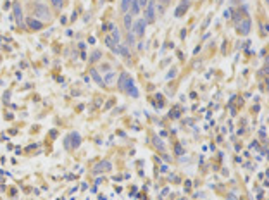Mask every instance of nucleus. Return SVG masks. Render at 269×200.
Masks as SVG:
<instances>
[{"instance_id": "nucleus-5", "label": "nucleus", "mask_w": 269, "mask_h": 200, "mask_svg": "<svg viewBox=\"0 0 269 200\" xmlns=\"http://www.w3.org/2000/svg\"><path fill=\"white\" fill-rule=\"evenodd\" d=\"M238 31H240V33H243V35H247V33L250 31V19L242 21V22L238 24Z\"/></svg>"}, {"instance_id": "nucleus-12", "label": "nucleus", "mask_w": 269, "mask_h": 200, "mask_svg": "<svg viewBox=\"0 0 269 200\" xmlns=\"http://www.w3.org/2000/svg\"><path fill=\"white\" fill-rule=\"evenodd\" d=\"M112 38L119 43V38H121V36H119V31H117V29H112Z\"/></svg>"}, {"instance_id": "nucleus-10", "label": "nucleus", "mask_w": 269, "mask_h": 200, "mask_svg": "<svg viewBox=\"0 0 269 200\" xmlns=\"http://www.w3.org/2000/svg\"><path fill=\"white\" fill-rule=\"evenodd\" d=\"M91 76H93V79H95V81H97L98 85H104V79H102V78L98 76V73H97V71H91Z\"/></svg>"}, {"instance_id": "nucleus-17", "label": "nucleus", "mask_w": 269, "mask_h": 200, "mask_svg": "<svg viewBox=\"0 0 269 200\" xmlns=\"http://www.w3.org/2000/svg\"><path fill=\"white\" fill-rule=\"evenodd\" d=\"M159 2H161V3H164V5H166V3H169V0H159Z\"/></svg>"}, {"instance_id": "nucleus-6", "label": "nucleus", "mask_w": 269, "mask_h": 200, "mask_svg": "<svg viewBox=\"0 0 269 200\" xmlns=\"http://www.w3.org/2000/svg\"><path fill=\"white\" fill-rule=\"evenodd\" d=\"M129 10H131V16H136V14L140 12V5H138L136 0H131V3H129Z\"/></svg>"}, {"instance_id": "nucleus-9", "label": "nucleus", "mask_w": 269, "mask_h": 200, "mask_svg": "<svg viewBox=\"0 0 269 200\" xmlns=\"http://www.w3.org/2000/svg\"><path fill=\"white\" fill-rule=\"evenodd\" d=\"M29 26H31V28H35V29H38V28H41V22H40V21H36V19H29Z\"/></svg>"}, {"instance_id": "nucleus-8", "label": "nucleus", "mask_w": 269, "mask_h": 200, "mask_svg": "<svg viewBox=\"0 0 269 200\" xmlns=\"http://www.w3.org/2000/svg\"><path fill=\"white\" fill-rule=\"evenodd\" d=\"M129 3H131V0H121V10L126 12L129 9Z\"/></svg>"}, {"instance_id": "nucleus-2", "label": "nucleus", "mask_w": 269, "mask_h": 200, "mask_svg": "<svg viewBox=\"0 0 269 200\" xmlns=\"http://www.w3.org/2000/svg\"><path fill=\"white\" fill-rule=\"evenodd\" d=\"M33 12H35V17H38V19H50V12H48V9L43 5V3H36L35 5V9H33Z\"/></svg>"}, {"instance_id": "nucleus-4", "label": "nucleus", "mask_w": 269, "mask_h": 200, "mask_svg": "<svg viewBox=\"0 0 269 200\" xmlns=\"http://www.w3.org/2000/svg\"><path fill=\"white\" fill-rule=\"evenodd\" d=\"M145 7H147V21L154 22L155 21V2H148Z\"/></svg>"}, {"instance_id": "nucleus-13", "label": "nucleus", "mask_w": 269, "mask_h": 200, "mask_svg": "<svg viewBox=\"0 0 269 200\" xmlns=\"http://www.w3.org/2000/svg\"><path fill=\"white\" fill-rule=\"evenodd\" d=\"M14 9H16V16H17V21H19V22H21V9H19V7H17V5H16V7H14Z\"/></svg>"}, {"instance_id": "nucleus-1", "label": "nucleus", "mask_w": 269, "mask_h": 200, "mask_svg": "<svg viewBox=\"0 0 269 200\" xmlns=\"http://www.w3.org/2000/svg\"><path fill=\"white\" fill-rule=\"evenodd\" d=\"M119 86L126 92V93H129L131 97H138V90L135 88V83H133V79L126 74V73H123L121 74V79H119Z\"/></svg>"}, {"instance_id": "nucleus-11", "label": "nucleus", "mask_w": 269, "mask_h": 200, "mask_svg": "<svg viewBox=\"0 0 269 200\" xmlns=\"http://www.w3.org/2000/svg\"><path fill=\"white\" fill-rule=\"evenodd\" d=\"M124 24H126V28H128V29L131 28V14H128V16L124 17Z\"/></svg>"}, {"instance_id": "nucleus-16", "label": "nucleus", "mask_w": 269, "mask_h": 200, "mask_svg": "<svg viewBox=\"0 0 269 200\" xmlns=\"http://www.w3.org/2000/svg\"><path fill=\"white\" fill-rule=\"evenodd\" d=\"M98 57H100V52H95V54L91 55V60H98Z\"/></svg>"}, {"instance_id": "nucleus-15", "label": "nucleus", "mask_w": 269, "mask_h": 200, "mask_svg": "<svg viewBox=\"0 0 269 200\" xmlns=\"http://www.w3.org/2000/svg\"><path fill=\"white\" fill-rule=\"evenodd\" d=\"M50 2H52L55 7H60V5H62V0H50Z\"/></svg>"}, {"instance_id": "nucleus-3", "label": "nucleus", "mask_w": 269, "mask_h": 200, "mask_svg": "<svg viewBox=\"0 0 269 200\" xmlns=\"http://www.w3.org/2000/svg\"><path fill=\"white\" fill-rule=\"evenodd\" d=\"M145 26H147V21L145 19H138L136 22H135V26H133V35L135 36H143V31H145Z\"/></svg>"}, {"instance_id": "nucleus-14", "label": "nucleus", "mask_w": 269, "mask_h": 200, "mask_svg": "<svg viewBox=\"0 0 269 200\" xmlns=\"http://www.w3.org/2000/svg\"><path fill=\"white\" fill-rule=\"evenodd\" d=\"M136 2H138V5H140V7H145V5L148 3V0H136Z\"/></svg>"}, {"instance_id": "nucleus-7", "label": "nucleus", "mask_w": 269, "mask_h": 200, "mask_svg": "<svg viewBox=\"0 0 269 200\" xmlns=\"http://www.w3.org/2000/svg\"><path fill=\"white\" fill-rule=\"evenodd\" d=\"M114 78H116V74L110 71V73H107V76H105V81H104V83H107V85H112V83H114Z\"/></svg>"}]
</instances>
